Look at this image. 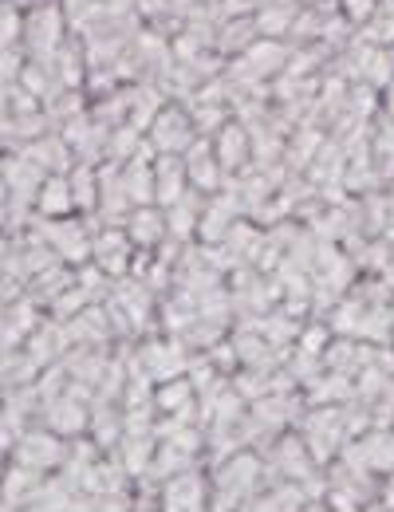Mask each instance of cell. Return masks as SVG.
Segmentation results:
<instances>
[{"label": "cell", "instance_id": "1", "mask_svg": "<svg viewBox=\"0 0 394 512\" xmlns=\"http://www.w3.org/2000/svg\"><path fill=\"white\" fill-rule=\"evenodd\" d=\"M67 40H71V24H67V12L60 0L24 12V52H28L32 64H52Z\"/></svg>", "mask_w": 394, "mask_h": 512}, {"label": "cell", "instance_id": "2", "mask_svg": "<svg viewBox=\"0 0 394 512\" xmlns=\"http://www.w3.org/2000/svg\"><path fill=\"white\" fill-rule=\"evenodd\" d=\"M197 138H201V134H197V127H194V115H190V107H182V103H166L162 115L146 130V142L154 146V154H186Z\"/></svg>", "mask_w": 394, "mask_h": 512}, {"label": "cell", "instance_id": "3", "mask_svg": "<svg viewBox=\"0 0 394 512\" xmlns=\"http://www.w3.org/2000/svg\"><path fill=\"white\" fill-rule=\"evenodd\" d=\"M182 158H186L190 190L205 193V197H217V193L229 186V174L221 170V162H217V154H213V138H197Z\"/></svg>", "mask_w": 394, "mask_h": 512}, {"label": "cell", "instance_id": "4", "mask_svg": "<svg viewBox=\"0 0 394 512\" xmlns=\"http://www.w3.org/2000/svg\"><path fill=\"white\" fill-rule=\"evenodd\" d=\"M213 154H217V162L229 178L253 170V134H249V127L237 123V119L229 127H221L213 134Z\"/></svg>", "mask_w": 394, "mask_h": 512}, {"label": "cell", "instance_id": "5", "mask_svg": "<svg viewBox=\"0 0 394 512\" xmlns=\"http://www.w3.org/2000/svg\"><path fill=\"white\" fill-rule=\"evenodd\" d=\"M123 229H127V237L134 241L138 253H158L170 241V221H166L162 205H138V209H131Z\"/></svg>", "mask_w": 394, "mask_h": 512}, {"label": "cell", "instance_id": "6", "mask_svg": "<svg viewBox=\"0 0 394 512\" xmlns=\"http://www.w3.org/2000/svg\"><path fill=\"white\" fill-rule=\"evenodd\" d=\"M205 505H209V489L201 473H170L162 489V512H205Z\"/></svg>", "mask_w": 394, "mask_h": 512}, {"label": "cell", "instance_id": "7", "mask_svg": "<svg viewBox=\"0 0 394 512\" xmlns=\"http://www.w3.org/2000/svg\"><path fill=\"white\" fill-rule=\"evenodd\" d=\"M16 154H24V158H32L44 174H71L75 170V150L67 146V138L60 130H52V134H44V138H36V142H28L24 150H16Z\"/></svg>", "mask_w": 394, "mask_h": 512}, {"label": "cell", "instance_id": "8", "mask_svg": "<svg viewBox=\"0 0 394 512\" xmlns=\"http://www.w3.org/2000/svg\"><path fill=\"white\" fill-rule=\"evenodd\" d=\"M237 60H245V67L257 75V79H264V83H276L280 75H284V67H288V60H292V44L288 40H257L245 56H237Z\"/></svg>", "mask_w": 394, "mask_h": 512}, {"label": "cell", "instance_id": "9", "mask_svg": "<svg viewBox=\"0 0 394 512\" xmlns=\"http://www.w3.org/2000/svg\"><path fill=\"white\" fill-rule=\"evenodd\" d=\"M154 178H158V205L170 209L190 193V174L182 154H158L154 158Z\"/></svg>", "mask_w": 394, "mask_h": 512}, {"label": "cell", "instance_id": "10", "mask_svg": "<svg viewBox=\"0 0 394 512\" xmlns=\"http://www.w3.org/2000/svg\"><path fill=\"white\" fill-rule=\"evenodd\" d=\"M257 40H261L257 12H253V16H233V20H221V28H217V52H221L225 60L245 56V52H249Z\"/></svg>", "mask_w": 394, "mask_h": 512}, {"label": "cell", "instance_id": "11", "mask_svg": "<svg viewBox=\"0 0 394 512\" xmlns=\"http://www.w3.org/2000/svg\"><path fill=\"white\" fill-rule=\"evenodd\" d=\"M75 193H71V178L67 174H52L44 182V190L36 197V217H48V221H60V217H75Z\"/></svg>", "mask_w": 394, "mask_h": 512}, {"label": "cell", "instance_id": "12", "mask_svg": "<svg viewBox=\"0 0 394 512\" xmlns=\"http://www.w3.org/2000/svg\"><path fill=\"white\" fill-rule=\"evenodd\" d=\"M67 178H71V193H75V209H79V217L95 221V217H99V166H91V162H75V170H71Z\"/></svg>", "mask_w": 394, "mask_h": 512}, {"label": "cell", "instance_id": "13", "mask_svg": "<svg viewBox=\"0 0 394 512\" xmlns=\"http://www.w3.org/2000/svg\"><path fill=\"white\" fill-rule=\"evenodd\" d=\"M363 44H375V48H394V0H379L375 16L355 32Z\"/></svg>", "mask_w": 394, "mask_h": 512}, {"label": "cell", "instance_id": "14", "mask_svg": "<svg viewBox=\"0 0 394 512\" xmlns=\"http://www.w3.org/2000/svg\"><path fill=\"white\" fill-rule=\"evenodd\" d=\"M304 4V0H300ZM300 4H280V8H261L257 12V28H261L264 40H288L296 16H300Z\"/></svg>", "mask_w": 394, "mask_h": 512}, {"label": "cell", "instance_id": "15", "mask_svg": "<svg viewBox=\"0 0 394 512\" xmlns=\"http://www.w3.org/2000/svg\"><path fill=\"white\" fill-rule=\"evenodd\" d=\"M146 146V134L131 123H123V127L111 130V138H107V162H119V166H127L134 154Z\"/></svg>", "mask_w": 394, "mask_h": 512}, {"label": "cell", "instance_id": "16", "mask_svg": "<svg viewBox=\"0 0 394 512\" xmlns=\"http://www.w3.org/2000/svg\"><path fill=\"white\" fill-rule=\"evenodd\" d=\"M36 111H44V103L24 83H4V119H20V115H36Z\"/></svg>", "mask_w": 394, "mask_h": 512}, {"label": "cell", "instance_id": "17", "mask_svg": "<svg viewBox=\"0 0 394 512\" xmlns=\"http://www.w3.org/2000/svg\"><path fill=\"white\" fill-rule=\"evenodd\" d=\"M0 24H4V40H0V48H24V8H16V4L4 0V8H0Z\"/></svg>", "mask_w": 394, "mask_h": 512}, {"label": "cell", "instance_id": "18", "mask_svg": "<svg viewBox=\"0 0 394 512\" xmlns=\"http://www.w3.org/2000/svg\"><path fill=\"white\" fill-rule=\"evenodd\" d=\"M383 115H387V119H394V83L383 91Z\"/></svg>", "mask_w": 394, "mask_h": 512}, {"label": "cell", "instance_id": "19", "mask_svg": "<svg viewBox=\"0 0 394 512\" xmlns=\"http://www.w3.org/2000/svg\"><path fill=\"white\" fill-rule=\"evenodd\" d=\"M8 4H16V8L32 12V8H40V4H56V0H8Z\"/></svg>", "mask_w": 394, "mask_h": 512}, {"label": "cell", "instance_id": "20", "mask_svg": "<svg viewBox=\"0 0 394 512\" xmlns=\"http://www.w3.org/2000/svg\"><path fill=\"white\" fill-rule=\"evenodd\" d=\"M391 339H394V304H391Z\"/></svg>", "mask_w": 394, "mask_h": 512}, {"label": "cell", "instance_id": "21", "mask_svg": "<svg viewBox=\"0 0 394 512\" xmlns=\"http://www.w3.org/2000/svg\"><path fill=\"white\" fill-rule=\"evenodd\" d=\"M391 52H394V48H391Z\"/></svg>", "mask_w": 394, "mask_h": 512}]
</instances>
